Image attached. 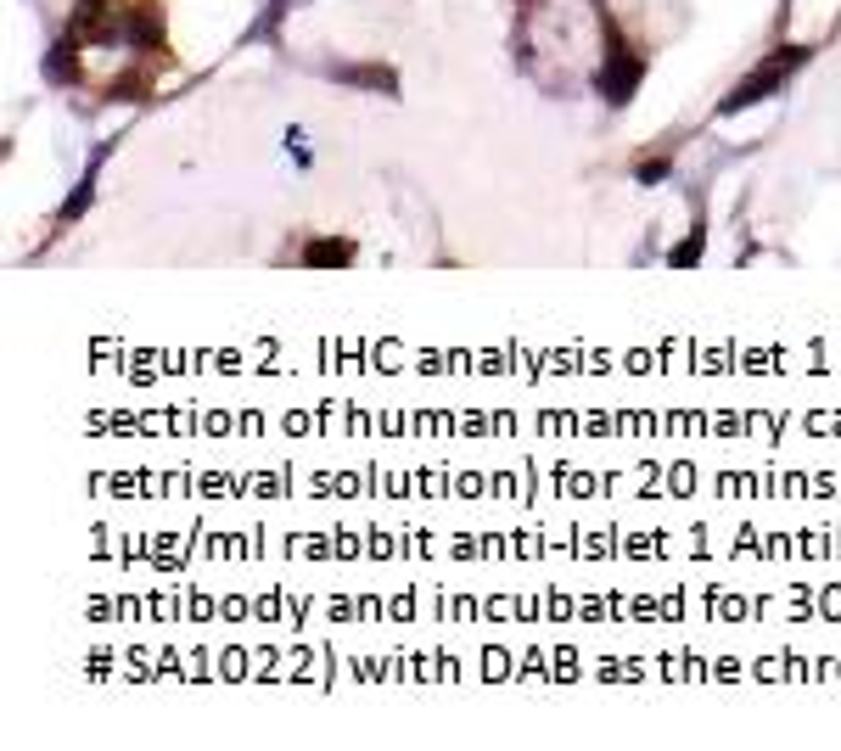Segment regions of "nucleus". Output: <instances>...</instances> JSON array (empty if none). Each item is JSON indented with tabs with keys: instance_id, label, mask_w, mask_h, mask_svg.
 <instances>
[{
	"instance_id": "nucleus-2",
	"label": "nucleus",
	"mask_w": 841,
	"mask_h": 751,
	"mask_svg": "<svg viewBox=\"0 0 841 751\" xmlns=\"http://www.w3.org/2000/svg\"><path fill=\"white\" fill-rule=\"evenodd\" d=\"M785 73H791V68L769 57V68H757L752 79H741V85H735V90L724 96V113H741V107H757V101H769L774 90L785 85Z\"/></svg>"
},
{
	"instance_id": "nucleus-1",
	"label": "nucleus",
	"mask_w": 841,
	"mask_h": 751,
	"mask_svg": "<svg viewBox=\"0 0 841 751\" xmlns=\"http://www.w3.org/2000/svg\"><path fill=\"white\" fill-rule=\"evenodd\" d=\"M600 29H606V40H612V57L595 68V96L606 101V107H628L634 90H640V79H645V57L617 40V23L606 12H600Z\"/></svg>"
},
{
	"instance_id": "nucleus-3",
	"label": "nucleus",
	"mask_w": 841,
	"mask_h": 751,
	"mask_svg": "<svg viewBox=\"0 0 841 751\" xmlns=\"http://www.w3.org/2000/svg\"><path fill=\"white\" fill-rule=\"evenodd\" d=\"M124 45L157 51V45H163V12H157V6H135V12L124 17Z\"/></svg>"
},
{
	"instance_id": "nucleus-9",
	"label": "nucleus",
	"mask_w": 841,
	"mask_h": 751,
	"mask_svg": "<svg viewBox=\"0 0 841 751\" xmlns=\"http://www.w3.org/2000/svg\"><path fill=\"white\" fill-rule=\"evenodd\" d=\"M634 174H640V185H656L662 174H668V157H656V163H640Z\"/></svg>"
},
{
	"instance_id": "nucleus-5",
	"label": "nucleus",
	"mask_w": 841,
	"mask_h": 751,
	"mask_svg": "<svg viewBox=\"0 0 841 751\" xmlns=\"http://www.w3.org/2000/svg\"><path fill=\"white\" fill-rule=\"evenodd\" d=\"M303 264H309V270L354 264V241H343V236H314V241H303Z\"/></svg>"
},
{
	"instance_id": "nucleus-7",
	"label": "nucleus",
	"mask_w": 841,
	"mask_h": 751,
	"mask_svg": "<svg viewBox=\"0 0 841 751\" xmlns=\"http://www.w3.org/2000/svg\"><path fill=\"white\" fill-rule=\"evenodd\" d=\"M107 152H113V146H96V157H90V169H85V180H79V191H73V197L62 202L57 225H68V219H79V213L90 208V197H96V174H101V163H107Z\"/></svg>"
},
{
	"instance_id": "nucleus-8",
	"label": "nucleus",
	"mask_w": 841,
	"mask_h": 751,
	"mask_svg": "<svg viewBox=\"0 0 841 751\" xmlns=\"http://www.w3.org/2000/svg\"><path fill=\"white\" fill-rule=\"evenodd\" d=\"M696 258H701V230H696L690 241H679V247H673V253H668V264H696Z\"/></svg>"
},
{
	"instance_id": "nucleus-6",
	"label": "nucleus",
	"mask_w": 841,
	"mask_h": 751,
	"mask_svg": "<svg viewBox=\"0 0 841 751\" xmlns=\"http://www.w3.org/2000/svg\"><path fill=\"white\" fill-rule=\"evenodd\" d=\"M331 79H343V85H365V90H382V96H399V73L382 68V62H365V68H331Z\"/></svg>"
},
{
	"instance_id": "nucleus-4",
	"label": "nucleus",
	"mask_w": 841,
	"mask_h": 751,
	"mask_svg": "<svg viewBox=\"0 0 841 751\" xmlns=\"http://www.w3.org/2000/svg\"><path fill=\"white\" fill-rule=\"evenodd\" d=\"M45 79L51 85H79V34H68V40H57L45 51Z\"/></svg>"
}]
</instances>
